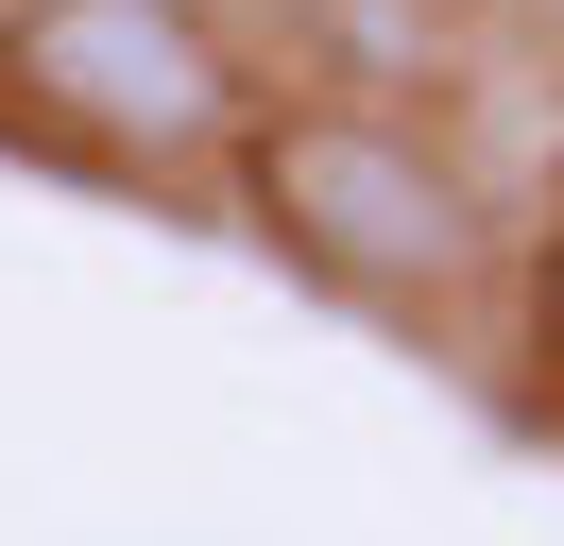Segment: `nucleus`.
Segmentation results:
<instances>
[{
    "mask_svg": "<svg viewBox=\"0 0 564 546\" xmlns=\"http://www.w3.org/2000/svg\"><path fill=\"white\" fill-rule=\"evenodd\" d=\"M0 120L120 188H223L257 68L206 0H0Z\"/></svg>",
    "mask_w": 564,
    "mask_h": 546,
    "instance_id": "obj_1",
    "label": "nucleus"
},
{
    "mask_svg": "<svg viewBox=\"0 0 564 546\" xmlns=\"http://www.w3.org/2000/svg\"><path fill=\"white\" fill-rule=\"evenodd\" d=\"M223 188H240V222L274 239L291 273H325L343 307H462L479 256H496L462 154H427L377 102H257V136L223 154Z\"/></svg>",
    "mask_w": 564,
    "mask_h": 546,
    "instance_id": "obj_2",
    "label": "nucleus"
},
{
    "mask_svg": "<svg viewBox=\"0 0 564 546\" xmlns=\"http://www.w3.org/2000/svg\"><path fill=\"white\" fill-rule=\"evenodd\" d=\"M547 359H564V222H547Z\"/></svg>",
    "mask_w": 564,
    "mask_h": 546,
    "instance_id": "obj_3",
    "label": "nucleus"
},
{
    "mask_svg": "<svg viewBox=\"0 0 564 546\" xmlns=\"http://www.w3.org/2000/svg\"><path fill=\"white\" fill-rule=\"evenodd\" d=\"M530 18H547V34H564V0H530Z\"/></svg>",
    "mask_w": 564,
    "mask_h": 546,
    "instance_id": "obj_4",
    "label": "nucleus"
}]
</instances>
